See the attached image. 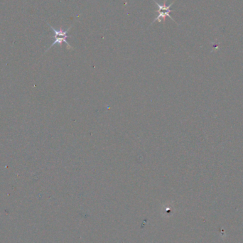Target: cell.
<instances>
[{"label": "cell", "instance_id": "6da1fadb", "mask_svg": "<svg viewBox=\"0 0 243 243\" xmlns=\"http://www.w3.org/2000/svg\"><path fill=\"white\" fill-rule=\"evenodd\" d=\"M48 25L49 26L50 28H51V29L53 30V31L54 32V39H55L54 42L52 43V45L51 46H50L49 49H51L52 46H53L54 45L56 44V43H58V44H60L61 46V44H62L63 42H64V43H66L67 48L68 49H73V48L71 46V45H69V43H68V41H66V39L68 38V37H69L67 35V33L68 32V31L71 29L72 27H73V25H72L71 27H69L67 30H65V31L62 29V28H60L59 30H56V28H53V27H51V26L49 24H48Z\"/></svg>", "mask_w": 243, "mask_h": 243}]
</instances>
